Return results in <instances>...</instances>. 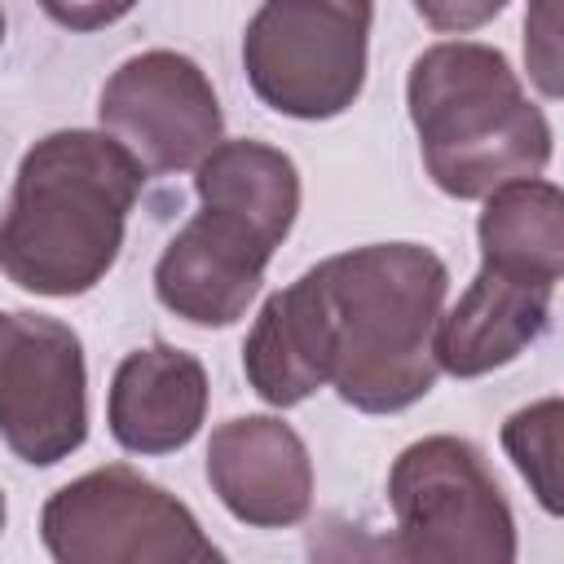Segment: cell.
I'll return each mask as SVG.
<instances>
[{
  "mask_svg": "<svg viewBox=\"0 0 564 564\" xmlns=\"http://www.w3.org/2000/svg\"><path fill=\"white\" fill-rule=\"evenodd\" d=\"M326 348V383L361 414H397L432 392V330L449 269L419 242H370L300 273Z\"/></svg>",
  "mask_w": 564,
  "mask_h": 564,
  "instance_id": "6da1fadb",
  "label": "cell"
},
{
  "mask_svg": "<svg viewBox=\"0 0 564 564\" xmlns=\"http://www.w3.org/2000/svg\"><path fill=\"white\" fill-rule=\"evenodd\" d=\"M145 167L110 132L66 128L35 141L0 216V273L31 295L93 291L123 247Z\"/></svg>",
  "mask_w": 564,
  "mask_h": 564,
  "instance_id": "7a4b0ae2",
  "label": "cell"
},
{
  "mask_svg": "<svg viewBox=\"0 0 564 564\" xmlns=\"http://www.w3.org/2000/svg\"><path fill=\"white\" fill-rule=\"evenodd\" d=\"M405 101L423 167L449 198H485L551 163L546 115L489 44L449 40L423 48L410 66Z\"/></svg>",
  "mask_w": 564,
  "mask_h": 564,
  "instance_id": "3957f363",
  "label": "cell"
},
{
  "mask_svg": "<svg viewBox=\"0 0 564 564\" xmlns=\"http://www.w3.org/2000/svg\"><path fill=\"white\" fill-rule=\"evenodd\" d=\"M397 516L392 555L414 564H511L516 520L485 463L463 436H423L388 471Z\"/></svg>",
  "mask_w": 564,
  "mask_h": 564,
  "instance_id": "277c9868",
  "label": "cell"
},
{
  "mask_svg": "<svg viewBox=\"0 0 564 564\" xmlns=\"http://www.w3.org/2000/svg\"><path fill=\"white\" fill-rule=\"evenodd\" d=\"M370 0H264L242 35L256 97L291 119H335L366 84Z\"/></svg>",
  "mask_w": 564,
  "mask_h": 564,
  "instance_id": "5b68a950",
  "label": "cell"
},
{
  "mask_svg": "<svg viewBox=\"0 0 564 564\" xmlns=\"http://www.w3.org/2000/svg\"><path fill=\"white\" fill-rule=\"evenodd\" d=\"M40 538L62 564H207L220 560L194 511L141 471L110 463L62 485L40 516Z\"/></svg>",
  "mask_w": 564,
  "mask_h": 564,
  "instance_id": "8992f818",
  "label": "cell"
},
{
  "mask_svg": "<svg viewBox=\"0 0 564 564\" xmlns=\"http://www.w3.org/2000/svg\"><path fill=\"white\" fill-rule=\"evenodd\" d=\"M88 436L79 335L44 313H0V441L31 467H53Z\"/></svg>",
  "mask_w": 564,
  "mask_h": 564,
  "instance_id": "52a82bcc",
  "label": "cell"
},
{
  "mask_svg": "<svg viewBox=\"0 0 564 564\" xmlns=\"http://www.w3.org/2000/svg\"><path fill=\"white\" fill-rule=\"evenodd\" d=\"M101 128L145 172H189L220 141V101L198 62L172 48L128 57L97 97Z\"/></svg>",
  "mask_w": 564,
  "mask_h": 564,
  "instance_id": "ba28073f",
  "label": "cell"
},
{
  "mask_svg": "<svg viewBox=\"0 0 564 564\" xmlns=\"http://www.w3.org/2000/svg\"><path fill=\"white\" fill-rule=\"evenodd\" d=\"M278 247L256 220L198 203L194 220H185L154 264V295L189 326H234L256 300Z\"/></svg>",
  "mask_w": 564,
  "mask_h": 564,
  "instance_id": "9c48e42d",
  "label": "cell"
},
{
  "mask_svg": "<svg viewBox=\"0 0 564 564\" xmlns=\"http://www.w3.org/2000/svg\"><path fill=\"white\" fill-rule=\"evenodd\" d=\"M207 480L251 529L300 524L313 507V463L300 432L269 414L229 419L207 441Z\"/></svg>",
  "mask_w": 564,
  "mask_h": 564,
  "instance_id": "30bf717a",
  "label": "cell"
},
{
  "mask_svg": "<svg viewBox=\"0 0 564 564\" xmlns=\"http://www.w3.org/2000/svg\"><path fill=\"white\" fill-rule=\"evenodd\" d=\"M207 414V370L194 352L145 344L110 379V436L128 454H172L194 441Z\"/></svg>",
  "mask_w": 564,
  "mask_h": 564,
  "instance_id": "8fae6325",
  "label": "cell"
},
{
  "mask_svg": "<svg viewBox=\"0 0 564 564\" xmlns=\"http://www.w3.org/2000/svg\"><path fill=\"white\" fill-rule=\"evenodd\" d=\"M551 295L555 286L520 282L480 264V273L454 300V308L436 317V330H432L436 366L454 379H476L516 361L546 330Z\"/></svg>",
  "mask_w": 564,
  "mask_h": 564,
  "instance_id": "7c38bea8",
  "label": "cell"
},
{
  "mask_svg": "<svg viewBox=\"0 0 564 564\" xmlns=\"http://www.w3.org/2000/svg\"><path fill=\"white\" fill-rule=\"evenodd\" d=\"M476 238L485 269L555 286L564 269V194L538 176L507 181L485 194Z\"/></svg>",
  "mask_w": 564,
  "mask_h": 564,
  "instance_id": "4fadbf2b",
  "label": "cell"
},
{
  "mask_svg": "<svg viewBox=\"0 0 564 564\" xmlns=\"http://www.w3.org/2000/svg\"><path fill=\"white\" fill-rule=\"evenodd\" d=\"M242 370H247V383L269 405H282V410L326 388V348H322V326H317V308L304 278H295L286 291L264 300L242 344Z\"/></svg>",
  "mask_w": 564,
  "mask_h": 564,
  "instance_id": "5bb4252c",
  "label": "cell"
},
{
  "mask_svg": "<svg viewBox=\"0 0 564 564\" xmlns=\"http://www.w3.org/2000/svg\"><path fill=\"white\" fill-rule=\"evenodd\" d=\"M198 203L229 207L256 220L269 238H286L300 212V172L295 163L264 141H216L194 167Z\"/></svg>",
  "mask_w": 564,
  "mask_h": 564,
  "instance_id": "9a60e30c",
  "label": "cell"
},
{
  "mask_svg": "<svg viewBox=\"0 0 564 564\" xmlns=\"http://www.w3.org/2000/svg\"><path fill=\"white\" fill-rule=\"evenodd\" d=\"M560 423H564L560 397H546L529 410H516L502 423V449L511 454L516 471L533 485L538 502L551 516H560Z\"/></svg>",
  "mask_w": 564,
  "mask_h": 564,
  "instance_id": "2e32d148",
  "label": "cell"
},
{
  "mask_svg": "<svg viewBox=\"0 0 564 564\" xmlns=\"http://www.w3.org/2000/svg\"><path fill=\"white\" fill-rule=\"evenodd\" d=\"M524 53H529V70L538 79V88L546 97L560 93V79H555V0H529V18H524Z\"/></svg>",
  "mask_w": 564,
  "mask_h": 564,
  "instance_id": "e0dca14e",
  "label": "cell"
},
{
  "mask_svg": "<svg viewBox=\"0 0 564 564\" xmlns=\"http://www.w3.org/2000/svg\"><path fill=\"white\" fill-rule=\"evenodd\" d=\"M414 9L432 31L463 35V31H476V26L494 22L507 9V0H414Z\"/></svg>",
  "mask_w": 564,
  "mask_h": 564,
  "instance_id": "ac0fdd59",
  "label": "cell"
},
{
  "mask_svg": "<svg viewBox=\"0 0 564 564\" xmlns=\"http://www.w3.org/2000/svg\"><path fill=\"white\" fill-rule=\"evenodd\" d=\"M137 0H40V9L66 31H101L132 13Z\"/></svg>",
  "mask_w": 564,
  "mask_h": 564,
  "instance_id": "d6986e66",
  "label": "cell"
},
{
  "mask_svg": "<svg viewBox=\"0 0 564 564\" xmlns=\"http://www.w3.org/2000/svg\"><path fill=\"white\" fill-rule=\"evenodd\" d=\"M0 529H4V494H0Z\"/></svg>",
  "mask_w": 564,
  "mask_h": 564,
  "instance_id": "ffe728a7",
  "label": "cell"
},
{
  "mask_svg": "<svg viewBox=\"0 0 564 564\" xmlns=\"http://www.w3.org/2000/svg\"><path fill=\"white\" fill-rule=\"evenodd\" d=\"M0 40H4V13H0Z\"/></svg>",
  "mask_w": 564,
  "mask_h": 564,
  "instance_id": "44dd1931",
  "label": "cell"
}]
</instances>
